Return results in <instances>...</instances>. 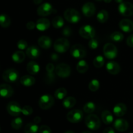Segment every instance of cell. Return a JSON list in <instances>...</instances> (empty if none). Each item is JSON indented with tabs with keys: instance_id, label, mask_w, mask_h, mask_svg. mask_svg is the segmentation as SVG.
Instances as JSON below:
<instances>
[{
	"instance_id": "cell-1",
	"label": "cell",
	"mask_w": 133,
	"mask_h": 133,
	"mask_svg": "<svg viewBox=\"0 0 133 133\" xmlns=\"http://www.w3.org/2000/svg\"><path fill=\"white\" fill-rule=\"evenodd\" d=\"M85 124L89 129L96 131L101 127V121L97 115L89 114L85 118Z\"/></svg>"
},
{
	"instance_id": "cell-2",
	"label": "cell",
	"mask_w": 133,
	"mask_h": 133,
	"mask_svg": "<svg viewBox=\"0 0 133 133\" xmlns=\"http://www.w3.org/2000/svg\"><path fill=\"white\" fill-rule=\"evenodd\" d=\"M64 16L65 19L71 23H77L80 21L81 14L79 11L73 8H69L64 11Z\"/></svg>"
},
{
	"instance_id": "cell-3",
	"label": "cell",
	"mask_w": 133,
	"mask_h": 133,
	"mask_svg": "<svg viewBox=\"0 0 133 133\" xmlns=\"http://www.w3.org/2000/svg\"><path fill=\"white\" fill-rule=\"evenodd\" d=\"M70 54L75 58H83L87 55V49L80 44H74L70 49Z\"/></svg>"
},
{
	"instance_id": "cell-4",
	"label": "cell",
	"mask_w": 133,
	"mask_h": 133,
	"mask_svg": "<svg viewBox=\"0 0 133 133\" xmlns=\"http://www.w3.org/2000/svg\"><path fill=\"white\" fill-rule=\"evenodd\" d=\"M53 47L57 53H63L68 50L70 48V42L65 38H60L55 42Z\"/></svg>"
},
{
	"instance_id": "cell-5",
	"label": "cell",
	"mask_w": 133,
	"mask_h": 133,
	"mask_svg": "<svg viewBox=\"0 0 133 133\" xmlns=\"http://www.w3.org/2000/svg\"><path fill=\"white\" fill-rule=\"evenodd\" d=\"M55 103L54 98L49 94L43 95L40 97L38 101L39 107L42 110H48L50 109Z\"/></svg>"
},
{
	"instance_id": "cell-6",
	"label": "cell",
	"mask_w": 133,
	"mask_h": 133,
	"mask_svg": "<svg viewBox=\"0 0 133 133\" xmlns=\"http://www.w3.org/2000/svg\"><path fill=\"white\" fill-rule=\"evenodd\" d=\"M2 77L5 81L12 83L16 81L19 78V73L14 68H9L3 73Z\"/></svg>"
},
{
	"instance_id": "cell-7",
	"label": "cell",
	"mask_w": 133,
	"mask_h": 133,
	"mask_svg": "<svg viewBox=\"0 0 133 133\" xmlns=\"http://www.w3.org/2000/svg\"><path fill=\"white\" fill-rule=\"evenodd\" d=\"M118 11L123 16H133V4L128 1L121 3L118 6Z\"/></svg>"
},
{
	"instance_id": "cell-8",
	"label": "cell",
	"mask_w": 133,
	"mask_h": 133,
	"mask_svg": "<svg viewBox=\"0 0 133 133\" xmlns=\"http://www.w3.org/2000/svg\"><path fill=\"white\" fill-rule=\"evenodd\" d=\"M55 73L59 77L67 78L71 74V68L67 64H58L55 68Z\"/></svg>"
},
{
	"instance_id": "cell-9",
	"label": "cell",
	"mask_w": 133,
	"mask_h": 133,
	"mask_svg": "<svg viewBox=\"0 0 133 133\" xmlns=\"http://www.w3.org/2000/svg\"><path fill=\"white\" fill-rule=\"evenodd\" d=\"M103 54L109 59H114L118 55V49L112 43H107L103 47Z\"/></svg>"
},
{
	"instance_id": "cell-10",
	"label": "cell",
	"mask_w": 133,
	"mask_h": 133,
	"mask_svg": "<svg viewBox=\"0 0 133 133\" xmlns=\"http://www.w3.org/2000/svg\"><path fill=\"white\" fill-rule=\"evenodd\" d=\"M79 35L81 37L85 39H92L96 35V30L90 25L82 26L79 29Z\"/></svg>"
},
{
	"instance_id": "cell-11",
	"label": "cell",
	"mask_w": 133,
	"mask_h": 133,
	"mask_svg": "<svg viewBox=\"0 0 133 133\" xmlns=\"http://www.w3.org/2000/svg\"><path fill=\"white\" fill-rule=\"evenodd\" d=\"M83 118V112L79 109H74L69 112L66 116L68 120L72 123H77L80 122Z\"/></svg>"
},
{
	"instance_id": "cell-12",
	"label": "cell",
	"mask_w": 133,
	"mask_h": 133,
	"mask_svg": "<svg viewBox=\"0 0 133 133\" xmlns=\"http://www.w3.org/2000/svg\"><path fill=\"white\" fill-rule=\"evenodd\" d=\"M6 110L10 116H18L22 113V107L16 101H10L6 106Z\"/></svg>"
},
{
	"instance_id": "cell-13",
	"label": "cell",
	"mask_w": 133,
	"mask_h": 133,
	"mask_svg": "<svg viewBox=\"0 0 133 133\" xmlns=\"http://www.w3.org/2000/svg\"><path fill=\"white\" fill-rule=\"evenodd\" d=\"M53 6L49 3H44L38 6L37 9V14L38 16L42 17L49 16L53 12Z\"/></svg>"
},
{
	"instance_id": "cell-14",
	"label": "cell",
	"mask_w": 133,
	"mask_h": 133,
	"mask_svg": "<svg viewBox=\"0 0 133 133\" xmlns=\"http://www.w3.org/2000/svg\"><path fill=\"white\" fill-rule=\"evenodd\" d=\"M96 6H95L94 4L92 2L86 3L82 6V12H83V14L88 18L94 15L96 13Z\"/></svg>"
},
{
	"instance_id": "cell-15",
	"label": "cell",
	"mask_w": 133,
	"mask_h": 133,
	"mask_svg": "<svg viewBox=\"0 0 133 133\" xmlns=\"http://www.w3.org/2000/svg\"><path fill=\"white\" fill-rule=\"evenodd\" d=\"M14 94V90L11 86L6 84H0V97L3 98H9Z\"/></svg>"
},
{
	"instance_id": "cell-16",
	"label": "cell",
	"mask_w": 133,
	"mask_h": 133,
	"mask_svg": "<svg viewBox=\"0 0 133 133\" xmlns=\"http://www.w3.org/2000/svg\"><path fill=\"white\" fill-rule=\"evenodd\" d=\"M114 127L119 132L126 131L129 128V123L127 120L124 119H117L114 122Z\"/></svg>"
},
{
	"instance_id": "cell-17",
	"label": "cell",
	"mask_w": 133,
	"mask_h": 133,
	"mask_svg": "<svg viewBox=\"0 0 133 133\" xmlns=\"http://www.w3.org/2000/svg\"><path fill=\"white\" fill-rule=\"evenodd\" d=\"M106 69L109 74L112 75H117L121 71L120 66L114 61H110L106 65Z\"/></svg>"
},
{
	"instance_id": "cell-18",
	"label": "cell",
	"mask_w": 133,
	"mask_h": 133,
	"mask_svg": "<svg viewBox=\"0 0 133 133\" xmlns=\"http://www.w3.org/2000/svg\"><path fill=\"white\" fill-rule=\"evenodd\" d=\"M119 27L125 32H131L133 31V22L131 19H123L119 22Z\"/></svg>"
},
{
	"instance_id": "cell-19",
	"label": "cell",
	"mask_w": 133,
	"mask_h": 133,
	"mask_svg": "<svg viewBox=\"0 0 133 133\" xmlns=\"http://www.w3.org/2000/svg\"><path fill=\"white\" fill-rule=\"evenodd\" d=\"M40 51L37 46L32 45L28 47L26 49V55L30 58H37L40 56Z\"/></svg>"
},
{
	"instance_id": "cell-20",
	"label": "cell",
	"mask_w": 133,
	"mask_h": 133,
	"mask_svg": "<svg viewBox=\"0 0 133 133\" xmlns=\"http://www.w3.org/2000/svg\"><path fill=\"white\" fill-rule=\"evenodd\" d=\"M50 22L47 18H40L36 21V28L40 31H45L50 27Z\"/></svg>"
},
{
	"instance_id": "cell-21",
	"label": "cell",
	"mask_w": 133,
	"mask_h": 133,
	"mask_svg": "<svg viewBox=\"0 0 133 133\" xmlns=\"http://www.w3.org/2000/svg\"><path fill=\"white\" fill-rule=\"evenodd\" d=\"M113 112L115 116L118 117H122L127 112V107L124 103H119L114 106L113 109Z\"/></svg>"
},
{
	"instance_id": "cell-22",
	"label": "cell",
	"mask_w": 133,
	"mask_h": 133,
	"mask_svg": "<svg viewBox=\"0 0 133 133\" xmlns=\"http://www.w3.org/2000/svg\"><path fill=\"white\" fill-rule=\"evenodd\" d=\"M38 44L43 49H49L52 45V40L48 36H42L38 38Z\"/></svg>"
},
{
	"instance_id": "cell-23",
	"label": "cell",
	"mask_w": 133,
	"mask_h": 133,
	"mask_svg": "<svg viewBox=\"0 0 133 133\" xmlns=\"http://www.w3.org/2000/svg\"><path fill=\"white\" fill-rule=\"evenodd\" d=\"M40 66L35 61H30L27 65V71L31 75H36L40 71Z\"/></svg>"
},
{
	"instance_id": "cell-24",
	"label": "cell",
	"mask_w": 133,
	"mask_h": 133,
	"mask_svg": "<svg viewBox=\"0 0 133 133\" xmlns=\"http://www.w3.org/2000/svg\"><path fill=\"white\" fill-rule=\"evenodd\" d=\"M20 83L24 87H31L35 84V79L31 75H24L20 78Z\"/></svg>"
},
{
	"instance_id": "cell-25",
	"label": "cell",
	"mask_w": 133,
	"mask_h": 133,
	"mask_svg": "<svg viewBox=\"0 0 133 133\" xmlns=\"http://www.w3.org/2000/svg\"><path fill=\"white\" fill-rule=\"evenodd\" d=\"M12 59L16 63H22L25 59V54L22 51H16L12 55Z\"/></svg>"
},
{
	"instance_id": "cell-26",
	"label": "cell",
	"mask_w": 133,
	"mask_h": 133,
	"mask_svg": "<svg viewBox=\"0 0 133 133\" xmlns=\"http://www.w3.org/2000/svg\"><path fill=\"white\" fill-rule=\"evenodd\" d=\"M101 119L103 123L106 125L112 123L114 121V117L112 113L109 110H105L101 114Z\"/></svg>"
},
{
	"instance_id": "cell-27",
	"label": "cell",
	"mask_w": 133,
	"mask_h": 133,
	"mask_svg": "<svg viewBox=\"0 0 133 133\" xmlns=\"http://www.w3.org/2000/svg\"><path fill=\"white\" fill-rule=\"evenodd\" d=\"M76 70L80 74H84L88 70V63L84 60H81L77 64Z\"/></svg>"
},
{
	"instance_id": "cell-28",
	"label": "cell",
	"mask_w": 133,
	"mask_h": 133,
	"mask_svg": "<svg viewBox=\"0 0 133 133\" xmlns=\"http://www.w3.org/2000/svg\"><path fill=\"white\" fill-rule=\"evenodd\" d=\"M11 20L9 16L6 14H0V26L3 28H6L10 25Z\"/></svg>"
},
{
	"instance_id": "cell-29",
	"label": "cell",
	"mask_w": 133,
	"mask_h": 133,
	"mask_svg": "<svg viewBox=\"0 0 133 133\" xmlns=\"http://www.w3.org/2000/svg\"><path fill=\"white\" fill-rule=\"evenodd\" d=\"M75 104H76V99H75V97H71V96L66 97L63 101V103H62L64 107L68 109L73 108L75 106Z\"/></svg>"
},
{
	"instance_id": "cell-30",
	"label": "cell",
	"mask_w": 133,
	"mask_h": 133,
	"mask_svg": "<svg viewBox=\"0 0 133 133\" xmlns=\"http://www.w3.org/2000/svg\"><path fill=\"white\" fill-rule=\"evenodd\" d=\"M39 131V127L37 124L33 123H29L24 128L25 133H37Z\"/></svg>"
},
{
	"instance_id": "cell-31",
	"label": "cell",
	"mask_w": 133,
	"mask_h": 133,
	"mask_svg": "<svg viewBox=\"0 0 133 133\" xmlns=\"http://www.w3.org/2000/svg\"><path fill=\"white\" fill-rule=\"evenodd\" d=\"M109 12L106 10H100L97 14V19L99 23H105L109 19Z\"/></svg>"
},
{
	"instance_id": "cell-32",
	"label": "cell",
	"mask_w": 133,
	"mask_h": 133,
	"mask_svg": "<svg viewBox=\"0 0 133 133\" xmlns=\"http://www.w3.org/2000/svg\"><path fill=\"white\" fill-rule=\"evenodd\" d=\"M64 25V21L61 16H57L52 20V25L56 29H60Z\"/></svg>"
},
{
	"instance_id": "cell-33",
	"label": "cell",
	"mask_w": 133,
	"mask_h": 133,
	"mask_svg": "<svg viewBox=\"0 0 133 133\" xmlns=\"http://www.w3.org/2000/svg\"><path fill=\"white\" fill-rule=\"evenodd\" d=\"M67 95V90L65 88H59L55 92V97L59 100L63 99Z\"/></svg>"
},
{
	"instance_id": "cell-34",
	"label": "cell",
	"mask_w": 133,
	"mask_h": 133,
	"mask_svg": "<svg viewBox=\"0 0 133 133\" xmlns=\"http://www.w3.org/2000/svg\"><path fill=\"white\" fill-rule=\"evenodd\" d=\"M96 110V105L92 101L87 102L83 107V110L87 114H92Z\"/></svg>"
},
{
	"instance_id": "cell-35",
	"label": "cell",
	"mask_w": 133,
	"mask_h": 133,
	"mask_svg": "<svg viewBox=\"0 0 133 133\" xmlns=\"http://www.w3.org/2000/svg\"><path fill=\"white\" fill-rule=\"evenodd\" d=\"M105 64V59L101 55H97L93 61V64L97 68H100L103 67Z\"/></svg>"
},
{
	"instance_id": "cell-36",
	"label": "cell",
	"mask_w": 133,
	"mask_h": 133,
	"mask_svg": "<svg viewBox=\"0 0 133 133\" xmlns=\"http://www.w3.org/2000/svg\"><path fill=\"white\" fill-rule=\"evenodd\" d=\"M110 38L112 41L118 42H122L123 40L124 36L122 32H119V31H115L110 35Z\"/></svg>"
},
{
	"instance_id": "cell-37",
	"label": "cell",
	"mask_w": 133,
	"mask_h": 133,
	"mask_svg": "<svg viewBox=\"0 0 133 133\" xmlns=\"http://www.w3.org/2000/svg\"><path fill=\"white\" fill-rule=\"evenodd\" d=\"M99 81L97 79H92L88 84V88L92 92H96L99 88Z\"/></svg>"
},
{
	"instance_id": "cell-38",
	"label": "cell",
	"mask_w": 133,
	"mask_h": 133,
	"mask_svg": "<svg viewBox=\"0 0 133 133\" xmlns=\"http://www.w3.org/2000/svg\"><path fill=\"white\" fill-rule=\"evenodd\" d=\"M22 125H23V120L19 117L15 118L11 122V127L15 130L19 129L22 127Z\"/></svg>"
},
{
	"instance_id": "cell-39",
	"label": "cell",
	"mask_w": 133,
	"mask_h": 133,
	"mask_svg": "<svg viewBox=\"0 0 133 133\" xmlns=\"http://www.w3.org/2000/svg\"><path fill=\"white\" fill-rule=\"evenodd\" d=\"M32 112H33V110L31 106L26 105V106H24L23 108H22V113L23 115L29 116L32 114Z\"/></svg>"
},
{
	"instance_id": "cell-40",
	"label": "cell",
	"mask_w": 133,
	"mask_h": 133,
	"mask_svg": "<svg viewBox=\"0 0 133 133\" xmlns=\"http://www.w3.org/2000/svg\"><path fill=\"white\" fill-rule=\"evenodd\" d=\"M99 42L96 39L92 38L88 42V47L92 49H96L98 48Z\"/></svg>"
},
{
	"instance_id": "cell-41",
	"label": "cell",
	"mask_w": 133,
	"mask_h": 133,
	"mask_svg": "<svg viewBox=\"0 0 133 133\" xmlns=\"http://www.w3.org/2000/svg\"><path fill=\"white\" fill-rule=\"evenodd\" d=\"M27 42L25 40H19L17 44V47L19 50H24L27 48Z\"/></svg>"
},
{
	"instance_id": "cell-42",
	"label": "cell",
	"mask_w": 133,
	"mask_h": 133,
	"mask_svg": "<svg viewBox=\"0 0 133 133\" xmlns=\"http://www.w3.org/2000/svg\"><path fill=\"white\" fill-rule=\"evenodd\" d=\"M55 81V75L53 73H48L45 77V82L47 84H51Z\"/></svg>"
},
{
	"instance_id": "cell-43",
	"label": "cell",
	"mask_w": 133,
	"mask_h": 133,
	"mask_svg": "<svg viewBox=\"0 0 133 133\" xmlns=\"http://www.w3.org/2000/svg\"><path fill=\"white\" fill-rule=\"evenodd\" d=\"M38 131L40 133H52L51 129H50V127H48V125H45L40 126L39 127Z\"/></svg>"
},
{
	"instance_id": "cell-44",
	"label": "cell",
	"mask_w": 133,
	"mask_h": 133,
	"mask_svg": "<svg viewBox=\"0 0 133 133\" xmlns=\"http://www.w3.org/2000/svg\"><path fill=\"white\" fill-rule=\"evenodd\" d=\"M72 33V31H71V29L70 27H66L62 29V34L65 37H68Z\"/></svg>"
},
{
	"instance_id": "cell-45",
	"label": "cell",
	"mask_w": 133,
	"mask_h": 133,
	"mask_svg": "<svg viewBox=\"0 0 133 133\" xmlns=\"http://www.w3.org/2000/svg\"><path fill=\"white\" fill-rule=\"evenodd\" d=\"M45 70H46L47 73H53L55 69L54 65L52 63H49L47 64L46 67H45Z\"/></svg>"
},
{
	"instance_id": "cell-46",
	"label": "cell",
	"mask_w": 133,
	"mask_h": 133,
	"mask_svg": "<svg viewBox=\"0 0 133 133\" xmlns=\"http://www.w3.org/2000/svg\"><path fill=\"white\" fill-rule=\"evenodd\" d=\"M126 42H127L128 46L131 47V48H133V34L128 36Z\"/></svg>"
},
{
	"instance_id": "cell-47",
	"label": "cell",
	"mask_w": 133,
	"mask_h": 133,
	"mask_svg": "<svg viewBox=\"0 0 133 133\" xmlns=\"http://www.w3.org/2000/svg\"><path fill=\"white\" fill-rule=\"evenodd\" d=\"M26 27L29 30H33L36 27V23L33 22H29L26 24Z\"/></svg>"
},
{
	"instance_id": "cell-48",
	"label": "cell",
	"mask_w": 133,
	"mask_h": 133,
	"mask_svg": "<svg viewBox=\"0 0 133 133\" xmlns=\"http://www.w3.org/2000/svg\"><path fill=\"white\" fill-rule=\"evenodd\" d=\"M103 133H115L114 129L112 128V127H107L104 129Z\"/></svg>"
},
{
	"instance_id": "cell-49",
	"label": "cell",
	"mask_w": 133,
	"mask_h": 133,
	"mask_svg": "<svg viewBox=\"0 0 133 133\" xmlns=\"http://www.w3.org/2000/svg\"><path fill=\"white\" fill-rule=\"evenodd\" d=\"M51 58L52 61H53L54 62H56V61L58 60V55L55 54V53H53V54L51 55Z\"/></svg>"
},
{
	"instance_id": "cell-50",
	"label": "cell",
	"mask_w": 133,
	"mask_h": 133,
	"mask_svg": "<svg viewBox=\"0 0 133 133\" xmlns=\"http://www.w3.org/2000/svg\"><path fill=\"white\" fill-rule=\"evenodd\" d=\"M41 120L42 119L40 116H36L35 118H34L33 122L35 123H36V124H38V123H39L40 122H41Z\"/></svg>"
},
{
	"instance_id": "cell-51",
	"label": "cell",
	"mask_w": 133,
	"mask_h": 133,
	"mask_svg": "<svg viewBox=\"0 0 133 133\" xmlns=\"http://www.w3.org/2000/svg\"><path fill=\"white\" fill-rule=\"evenodd\" d=\"M42 2V0H33V3L35 5H40Z\"/></svg>"
},
{
	"instance_id": "cell-52",
	"label": "cell",
	"mask_w": 133,
	"mask_h": 133,
	"mask_svg": "<svg viewBox=\"0 0 133 133\" xmlns=\"http://www.w3.org/2000/svg\"><path fill=\"white\" fill-rule=\"evenodd\" d=\"M115 1L116 3H121L123 2V0H115Z\"/></svg>"
},
{
	"instance_id": "cell-53",
	"label": "cell",
	"mask_w": 133,
	"mask_h": 133,
	"mask_svg": "<svg viewBox=\"0 0 133 133\" xmlns=\"http://www.w3.org/2000/svg\"><path fill=\"white\" fill-rule=\"evenodd\" d=\"M104 1H105V3H110L112 1V0H103Z\"/></svg>"
},
{
	"instance_id": "cell-54",
	"label": "cell",
	"mask_w": 133,
	"mask_h": 133,
	"mask_svg": "<svg viewBox=\"0 0 133 133\" xmlns=\"http://www.w3.org/2000/svg\"><path fill=\"white\" fill-rule=\"evenodd\" d=\"M64 133H75V132H73L72 131H66Z\"/></svg>"
},
{
	"instance_id": "cell-55",
	"label": "cell",
	"mask_w": 133,
	"mask_h": 133,
	"mask_svg": "<svg viewBox=\"0 0 133 133\" xmlns=\"http://www.w3.org/2000/svg\"><path fill=\"white\" fill-rule=\"evenodd\" d=\"M82 133H92V132H90V131H84V132H83Z\"/></svg>"
},
{
	"instance_id": "cell-56",
	"label": "cell",
	"mask_w": 133,
	"mask_h": 133,
	"mask_svg": "<svg viewBox=\"0 0 133 133\" xmlns=\"http://www.w3.org/2000/svg\"><path fill=\"white\" fill-rule=\"evenodd\" d=\"M0 132H1V127H0Z\"/></svg>"
},
{
	"instance_id": "cell-57",
	"label": "cell",
	"mask_w": 133,
	"mask_h": 133,
	"mask_svg": "<svg viewBox=\"0 0 133 133\" xmlns=\"http://www.w3.org/2000/svg\"><path fill=\"white\" fill-rule=\"evenodd\" d=\"M97 1H101V0H97Z\"/></svg>"
},
{
	"instance_id": "cell-58",
	"label": "cell",
	"mask_w": 133,
	"mask_h": 133,
	"mask_svg": "<svg viewBox=\"0 0 133 133\" xmlns=\"http://www.w3.org/2000/svg\"><path fill=\"white\" fill-rule=\"evenodd\" d=\"M129 133H133V132H129Z\"/></svg>"
}]
</instances>
